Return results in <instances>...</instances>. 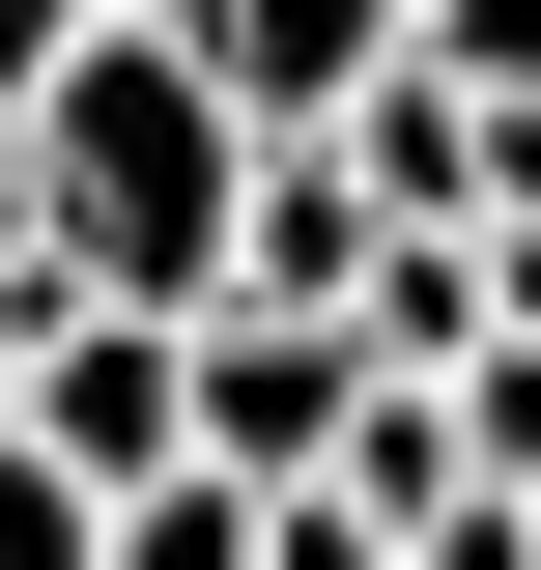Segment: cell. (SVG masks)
Wrapping results in <instances>:
<instances>
[{"instance_id":"obj_5","label":"cell","mask_w":541,"mask_h":570,"mask_svg":"<svg viewBox=\"0 0 541 570\" xmlns=\"http://www.w3.org/2000/svg\"><path fill=\"white\" fill-rule=\"evenodd\" d=\"M228 314H371V200H342V142H257V200H228Z\"/></svg>"},{"instance_id":"obj_1","label":"cell","mask_w":541,"mask_h":570,"mask_svg":"<svg viewBox=\"0 0 541 570\" xmlns=\"http://www.w3.org/2000/svg\"><path fill=\"white\" fill-rule=\"evenodd\" d=\"M0 200H29L58 314H171V343H200L228 314V200H257V115H228L171 29H86V58L29 86V142H0Z\"/></svg>"},{"instance_id":"obj_4","label":"cell","mask_w":541,"mask_h":570,"mask_svg":"<svg viewBox=\"0 0 541 570\" xmlns=\"http://www.w3.org/2000/svg\"><path fill=\"white\" fill-rule=\"evenodd\" d=\"M171 58H200V86H228V115H257V142H342V115H371V86L427 58V0H200Z\"/></svg>"},{"instance_id":"obj_9","label":"cell","mask_w":541,"mask_h":570,"mask_svg":"<svg viewBox=\"0 0 541 570\" xmlns=\"http://www.w3.org/2000/svg\"><path fill=\"white\" fill-rule=\"evenodd\" d=\"M86 58V0H0V142H29V86Z\"/></svg>"},{"instance_id":"obj_6","label":"cell","mask_w":541,"mask_h":570,"mask_svg":"<svg viewBox=\"0 0 541 570\" xmlns=\"http://www.w3.org/2000/svg\"><path fill=\"white\" fill-rule=\"evenodd\" d=\"M427 86L456 115H541V0H427Z\"/></svg>"},{"instance_id":"obj_10","label":"cell","mask_w":541,"mask_h":570,"mask_svg":"<svg viewBox=\"0 0 541 570\" xmlns=\"http://www.w3.org/2000/svg\"><path fill=\"white\" fill-rule=\"evenodd\" d=\"M86 29H200V0H86Z\"/></svg>"},{"instance_id":"obj_7","label":"cell","mask_w":541,"mask_h":570,"mask_svg":"<svg viewBox=\"0 0 541 570\" xmlns=\"http://www.w3.org/2000/svg\"><path fill=\"white\" fill-rule=\"evenodd\" d=\"M115 570H257V513H228V485H142V513H115Z\"/></svg>"},{"instance_id":"obj_2","label":"cell","mask_w":541,"mask_h":570,"mask_svg":"<svg viewBox=\"0 0 541 570\" xmlns=\"http://www.w3.org/2000/svg\"><path fill=\"white\" fill-rule=\"evenodd\" d=\"M0 456L86 485V513L200 485V371H171V314H58V343H0Z\"/></svg>"},{"instance_id":"obj_3","label":"cell","mask_w":541,"mask_h":570,"mask_svg":"<svg viewBox=\"0 0 541 570\" xmlns=\"http://www.w3.org/2000/svg\"><path fill=\"white\" fill-rule=\"evenodd\" d=\"M200 485L228 513H285V485H342V428H371V343H314V314H200Z\"/></svg>"},{"instance_id":"obj_8","label":"cell","mask_w":541,"mask_h":570,"mask_svg":"<svg viewBox=\"0 0 541 570\" xmlns=\"http://www.w3.org/2000/svg\"><path fill=\"white\" fill-rule=\"evenodd\" d=\"M0 570H115V513H86V485H29V456H0Z\"/></svg>"}]
</instances>
